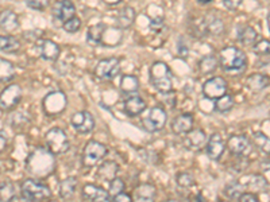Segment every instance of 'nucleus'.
I'll return each mask as SVG.
<instances>
[{
  "instance_id": "obj_11",
  "label": "nucleus",
  "mask_w": 270,
  "mask_h": 202,
  "mask_svg": "<svg viewBox=\"0 0 270 202\" xmlns=\"http://www.w3.org/2000/svg\"><path fill=\"white\" fill-rule=\"evenodd\" d=\"M224 93H227V83L221 77H212L202 85V94L208 100H216Z\"/></svg>"
},
{
  "instance_id": "obj_10",
  "label": "nucleus",
  "mask_w": 270,
  "mask_h": 202,
  "mask_svg": "<svg viewBox=\"0 0 270 202\" xmlns=\"http://www.w3.org/2000/svg\"><path fill=\"white\" fill-rule=\"evenodd\" d=\"M120 71V62L118 58H105L101 60L96 67H95V73L100 80H114L119 74Z\"/></svg>"
},
{
  "instance_id": "obj_3",
  "label": "nucleus",
  "mask_w": 270,
  "mask_h": 202,
  "mask_svg": "<svg viewBox=\"0 0 270 202\" xmlns=\"http://www.w3.org/2000/svg\"><path fill=\"white\" fill-rule=\"evenodd\" d=\"M220 65L229 73H240L246 69L248 57L238 47L230 46L220 52Z\"/></svg>"
},
{
  "instance_id": "obj_47",
  "label": "nucleus",
  "mask_w": 270,
  "mask_h": 202,
  "mask_svg": "<svg viewBox=\"0 0 270 202\" xmlns=\"http://www.w3.org/2000/svg\"><path fill=\"white\" fill-rule=\"evenodd\" d=\"M197 2L201 4H207V3H210V2H212V0H197Z\"/></svg>"
},
{
  "instance_id": "obj_36",
  "label": "nucleus",
  "mask_w": 270,
  "mask_h": 202,
  "mask_svg": "<svg viewBox=\"0 0 270 202\" xmlns=\"http://www.w3.org/2000/svg\"><path fill=\"white\" fill-rule=\"evenodd\" d=\"M254 143L257 147H259L263 153L270 154V138L262 132H255L254 134Z\"/></svg>"
},
{
  "instance_id": "obj_38",
  "label": "nucleus",
  "mask_w": 270,
  "mask_h": 202,
  "mask_svg": "<svg viewBox=\"0 0 270 202\" xmlns=\"http://www.w3.org/2000/svg\"><path fill=\"white\" fill-rule=\"evenodd\" d=\"M124 189H126V185H124L123 180H120V178H114L111 182H109V195H111V198H114L115 195H118L119 193H122V191H124Z\"/></svg>"
},
{
  "instance_id": "obj_30",
  "label": "nucleus",
  "mask_w": 270,
  "mask_h": 202,
  "mask_svg": "<svg viewBox=\"0 0 270 202\" xmlns=\"http://www.w3.org/2000/svg\"><path fill=\"white\" fill-rule=\"evenodd\" d=\"M15 77L14 65L7 60L0 58V83H8Z\"/></svg>"
},
{
  "instance_id": "obj_5",
  "label": "nucleus",
  "mask_w": 270,
  "mask_h": 202,
  "mask_svg": "<svg viewBox=\"0 0 270 202\" xmlns=\"http://www.w3.org/2000/svg\"><path fill=\"white\" fill-rule=\"evenodd\" d=\"M46 147L54 155L66 153L69 150V147H71V143H69V139H68L64 130H61V128H52L46 134Z\"/></svg>"
},
{
  "instance_id": "obj_4",
  "label": "nucleus",
  "mask_w": 270,
  "mask_h": 202,
  "mask_svg": "<svg viewBox=\"0 0 270 202\" xmlns=\"http://www.w3.org/2000/svg\"><path fill=\"white\" fill-rule=\"evenodd\" d=\"M20 193H22V198L27 201H43L50 198L52 195L50 187L48 185L35 180L23 181L20 185Z\"/></svg>"
},
{
  "instance_id": "obj_7",
  "label": "nucleus",
  "mask_w": 270,
  "mask_h": 202,
  "mask_svg": "<svg viewBox=\"0 0 270 202\" xmlns=\"http://www.w3.org/2000/svg\"><path fill=\"white\" fill-rule=\"evenodd\" d=\"M107 153H108V150L103 143L91 140V142L86 143L85 148H84L83 165L85 167H94L96 163H99L107 155Z\"/></svg>"
},
{
  "instance_id": "obj_27",
  "label": "nucleus",
  "mask_w": 270,
  "mask_h": 202,
  "mask_svg": "<svg viewBox=\"0 0 270 202\" xmlns=\"http://www.w3.org/2000/svg\"><path fill=\"white\" fill-rule=\"evenodd\" d=\"M135 20V11L131 7H124L120 10L119 15H118V26L122 29H127L134 23Z\"/></svg>"
},
{
  "instance_id": "obj_29",
  "label": "nucleus",
  "mask_w": 270,
  "mask_h": 202,
  "mask_svg": "<svg viewBox=\"0 0 270 202\" xmlns=\"http://www.w3.org/2000/svg\"><path fill=\"white\" fill-rule=\"evenodd\" d=\"M248 86L252 90L257 92V90H262L265 86L269 85V77H266L265 74H259V73H255L252 74L246 81Z\"/></svg>"
},
{
  "instance_id": "obj_8",
  "label": "nucleus",
  "mask_w": 270,
  "mask_h": 202,
  "mask_svg": "<svg viewBox=\"0 0 270 202\" xmlns=\"http://www.w3.org/2000/svg\"><path fill=\"white\" fill-rule=\"evenodd\" d=\"M66 108V96L62 92H52L43 98V109L49 116H56Z\"/></svg>"
},
{
  "instance_id": "obj_23",
  "label": "nucleus",
  "mask_w": 270,
  "mask_h": 202,
  "mask_svg": "<svg viewBox=\"0 0 270 202\" xmlns=\"http://www.w3.org/2000/svg\"><path fill=\"white\" fill-rule=\"evenodd\" d=\"M155 187L150 184L139 185L134 190V198L137 201H153L155 198Z\"/></svg>"
},
{
  "instance_id": "obj_20",
  "label": "nucleus",
  "mask_w": 270,
  "mask_h": 202,
  "mask_svg": "<svg viewBox=\"0 0 270 202\" xmlns=\"http://www.w3.org/2000/svg\"><path fill=\"white\" fill-rule=\"evenodd\" d=\"M19 26L18 16L11 10H4L0 12V29L4 31H14Z\"/></svg>"
},
{
  "instance_id": "obj_34",
  "label": "nucleus",
  "mask_w": 270,
  "mask_h": 202,
  "mask_svg": "<svg viewBox=\"0 0 270 202\" xmlns=\"http://www.w3.org/2000/svg\"><path fill=\"white\" fill-rule=\"evenodd\" d=\"M204 27H206L207 30L210 31L211 34H214V35H219V34L223 33L224 30V24H223V20H220L216 16H210V18H207L206 23H204Z\"/></svg>"
},
{
  "instance_id": "obj_1",
  "label": "nucleus",
  "mask_w": 270,
  "mask_h": 202,
  "mask_svg": "<svg viewBox=\"0 0 270 202\" xmlns=\"http://www.w3.org/2000/svg\"><path fill=\"white\" fill-rule=\"evenodd\" d=\"M53 155L54 154L49 148H43V147L34 150L30 154V157L27 158V171L37 178H46L50 175L56 167V159L53 158Z\"/></svg>"
},
{
  "instance_id": "obj_6",
  "label": "nucleus",
  "mask_w": 270,
  "mask_h": 202,
  "mask_svg": "<svg viewBox=\"0 0 270 202\" xmlns=\"http://www.w3.org/2000/svg\"><path fill=\"white\" fill-rule=\"evenodd\" d=\"M166 112L162 107H153L142 117V125L147 132H158L165 127Z\"/></svg>"
},
{
  "instance_id": "obj_16",
  "label": "nucleus",
  "mask_w": 270,
  "mask_h": 202,
  "mask_svg": "<svg viewBox=\"0 0 270 202\" xmlns=\"http://www.w3.org/2000/svg\"><path fill=\"white\" fill-rule=\"evenodd\" d=\"M83 198L85 201H96V202H103V201H109L111 195L107 190H104L103 187L96 186V185H85L83 189Z\"/></svg>"
},
{
  "instance_id": "obj_45",
  "label": "nucleus",
  "mask_w": 270,
  "mask_h": 202,
  "mask_svg": "<svg viewBox=\"0 0 270 202\" xmlns=\"http://www.w3.org/2000/svg\"><path fill=\"white\" fill-rule=\"evenodd\" d=\"M114 201H118V202H123V201H132V197L131 195L126 194L124 191H122V193H119L118 195H115L114 197Z\"/></svg>"
},
{
  "instance_id": "obj_35",
  "label": "nucleus",
  "mask_w": 270,
  "mask_h": 202,
  "mask_svg": "<svg viewBox=\"0 0 270 202\" xmlns=\"http://www.w3.org/2000/svg\"><path fill=\"white\" fill-rule=\"evenodd\" d=\"M16 198L15 187L12 184H3L0 186V201H14Z\"/></svg>"
},
{
  "instance_id": "obj_44",
  "label": "nucleus",
  "mask_w": 270,
  "mask_h": 202,
  "mask_svg": "<svg viewBox=\"0 0 270 202\" xmlns=\"http://www.w3.org/2000/svg\"><path fill=\"white\" fill-rule=\"evenodd\" d=\"M239 201L242 202H257L258 197L254 193H242V195L239 197Z\"/></svg>"
},
{
  "instance_id": "obj_37",
  "label": "nucleus",
  "mask_w": 270,
  "mask_h": 202,
  "mask_svg": "<svg viewBox=\"0 0 270 202\" xmlns=\"http://www.w3.org/2000/svg\"><path fill=\"white\" fill-rule=\"evenodd\" d=\"M224 193H226V195L229 197V198L239 199V197L242 195V193H243V186H242L240 184H236V182H234V184L229 185V186L226 187Z\"/></svg>"
},
{
  "instance_id": "obj_18",
  "label": "nucleus",
  "mask_w": 270,
  "mask_h": 202,
  "mask_svg": "<svg viewBox=\"0 0 270 202\" xmlns=\"http://www.w3.org/2000/svg\"><path fill=\"white\" fill-rule=\"evenodd\" d=\"M145 109H146V103L137 94L127 96V98L124 100V112L127 113L128 116H138Z\"/></svg>"
},
{
  "instance_id": "obj_42",
  "label": "nucleus",
  "mask_w": 270,
  "mask_h": 202,
  "mask_svg": "<svg viewBox=\"0 0 270 202\" xmlns=\"http://www.w3.org/2000/svg\"><path fill=\"white\" fill-rule=\"evenodd\" d=\"M50 0H26V4L33 10H45L49 6Z\"/></svg>"
},
{
  "instance_id": "obj_33",
  "label": "nucleus",
  "mask_w": 270,
  "mask_h": 202,
  "mask_svg": "<svg viewBox=\"0 0 270 202\" xmlns=\"http://www.w3.org/2000/svg\"><path fill=\"white\" fill-rule=\"evenodd\" d=\"M234 107V97L231 94L224 93L221 97L216 98V104H215V109L220 113L229 112Z\"/></svg>"
},
{
  "instance_id": "obj_17",
  "label": "nucleus",
  "mask_w": 270,
  "mask_h": 202,
  "mask_svg": "<svg viewBox=\"0 0 270 202\" xmlns=\"http://www.w3.org/2000/svg\"><path fill=\"white\" fill-rule=\"evenodd\" d=\"M227 147L234 155H246L250 151V142L243 135H234L229 139Z\"/></svg>"
},
{
  "instance_id": "obj_19",
  "label": "nucleus",
  "mask_w": 270,
  "mask_h": 202,
  "mask_svg": "<svg viewBox=\"0 0 270 202\" xmlns=\"http://www.w3.org/2000/svg\"><path fill=\"white\" fill-rule=\"evenodd\" d=\"M193 128V116L191 113H183L172 121V131L177 135L188 134Z\"/></svg>"
},
{
  "instance_id": "obj_22",
  "label": "nucleus",
  "mask_w": 270,
  "mask_h": 202,
  "mask_svg": "<svg viewBox=\"0 0 270 202\" xmlns=\"http://www.w3.org/2000/svg\"><path fill=\"white\" fill-rule=\"evenodd\" d=\"M118 171H119V166L115 162H104L99 167L98 176L105 182H111L117 176Z\"/></svg>"
},
{
  "instance_id": "obj_2",
  "label": "nucleus",
  "mask_w": 270,
  "mask_h": 202,
  "mask_svg": "<svg viewBox=\"0 0 270 202\" xmlns=\"http://www.w3.org/2000/svg\"><path fill=\"white\" fill-rule=\"evenodd\" d=\"M150 83L154 89L160 93H169L172 92L173 81L170 67L161 61L154 62L150 67Z\"/></svg>"
},
{
  "instance_id": "obj_15",
  "label": "nucleus",
  "mask_w": 270,
  "mask_h": 202,
  "mask_svg": "<svg viewBox=\"0 0 270 202\" xmlns=\"http://www.w3.org/2000/svg\"><path fill=\"white\" fill-rule=\"evenodd\" d=\"M226 151V143L221 138V135L214 134L211 135V138L208 139L207 143V154L212 161H219L223 154Z\"/></svg>"
},
{
  "instance_id": "obj_13",
  "label": "nucleus",
  "mask_w": 270,
  "mask_h": 202,
  "mask_svg": "<svg viewBox=\"0 0 270 202\" xmlns=\"http://www.w3.org/2000/svg\"><path fill=\"white\" fill-rule=\"evenodd\" d=\"M76 15L75 4L72 3L71 0H60L54 4L53 7V16L57 22H60L64 24L66 20Z\"/></svg>"
},
{
  "instance_id": "obj_25",
  "label": "nucleus",
  "mask_w": 270,
  "mask_h": 202,
  "mask_svg": "<svg viewBox=\"0 0 270 202\" xmlns=\"http://www.w3.org/2000/svg\"><path fill=\"white\" fill-rule=\"evenodd\" d=\"M105 26L104 24H95V26H91L86 31V41L89 45L98 46L101 45V41H103V34H104Z\"/></svg>"
},
{
  "instance_id": "obj_24",
  "label": "nucleus",
  "mask_w": 270,
  "mask_h": 202,
  "mask_svg": "<svg viewBox=\"0 0 270 202\" xmlns=\"http://www.w3.org/2000/svg\"><path fill=\"white\" fill-rule=\"evenodd\" d=\"M120 89L126 96H131V94H137L139 89V81L135 75L126 74L122 77L120 81Z\"/></svg>"
},
{
  "instance_id": "obj_32",
  "label": "nucleus",
  "mask_w": 270,
  "mask_h": 202,
  "mask_svg": "<svg viewBox=\"0 0 270 202\" xmlns=\"http://www.w3.org/2000/svg\"><path fill=\"white\" fill-rule=\"evenodd\" d=\"M218 65L219 61L215 56L202 57L201 61L199 62L200 71H201L202 74H210V73L215 71L216 70V67H218Z\"/></svg>"
},
{
  "instance_id": "obj_49",
  "label": "nucleus",
  "mask_w": 270,
  "mask_h": 202,
  "mask_svg": "<svg viewBox=\"0 0 270 202\" xmlns=\"http://www.w3.org/2000/svg\"><path fill=\"white\" fill-rule=\"evenodd\" d=\"M267 24H269V29H270V14L267 15Z\"/></svg>"
},
{
  "instance_id": "obj_48",
  "label": "nucleus",
  "mask_w": 270,
  "mask_h": 202,
  "mask_svg": "<svg viewBox=\"0 0 270 202\" xmlns=\"http://www.w3.org/2000/svg\"><path fill=\"white\" fill-rule=\"evenodd\" d=\"M104 2H107V3L112 4V3H118V2H120V0H104Z\"/></svg>"
},
{
  "instance_id": "obj_31",
  "label": "nucleus",
  "mask_w": 270,
  "mask_h": 202,
  "mask_svg": "<svg viewBox=\"0 0 270 202\" xmlns=\"http://www.w3.org/2000/svg\"><path fill=\"white\" fill-rule=\"evenodd\" d=\"M20 49V42L14 37L2 35L0 37V52L4 53H16Z\"/></svg>"
},
{
  "instance_id": "obj_21",
  "label": "nucleus",
  "mask_w": 270,
  "mask_h": 202,
  "mask_svg": "<svg viewBox=\"0 0 270 202\" xmlns=\"http://www.w3.org/2000/svg\"><path fill=\"white\" fill-rule=\"evenodd\" d=\"M207 142V135L202 130H191L187 134L185 138V143L188 147L191 148H200L204 146V143Z\"/></svg>"
},
{
  "instance_id": "obj_12",
  "label": "nucleus",
  "mask_w": 270,
  "mask_h": 202,
  "mask_svg": "<svg viewBox=\"0 0 270 202\" xmlns=\"http://www.w3.org/2000/svg\"><path fill=\"white\" fill-rule=\"evenodd\" d=\"M71 124L79 134H89L94 131L95 119L88 111H81L71 117Z\"/></svg>"
},
{
  "instance_id": "obj_26",
  "label": "nucleus",
  "mask_w": 270,
  "mask_h": 202,
  "mask_svg": "<svg viewBox=\"0 0 270 202\" xmlns=\"http://www.w3.org/2000/svg\"><path fill=\"white\" fill-rule=\"evenodd\" d=\"M76 189H77V180L71 176L66 180L61 181L60 184V195L64 199H71L75 197Z\"/></svg>"
},
{
  "instance_id": "obj_41",
  "label": "nucleus",
  "mask_w": 270,
  "mask_h": 202,
  "mask_svg": "<svg viewBox=\"0 0 270 202\" xmlns=\"http://www.w3.org/2000/svg\"><path fill=\"white\" fill-rule=\"evenodd\" d=\"M177 184L181 187H191L195 185V178L189 172H180L177 174Z\"/></svg>"
},
{
  "instance_id": "obj_43",
  "label": "nucleus",
  "mask_w": 270,
  "mask_h": 202,
  "mask_svg": "<svg viewBox=\"0 0 270 202\" xmlns=\"http://www.w3.org/2000/svg\"><path fill=\"white\" fill-rule=\"evenodd\" d=\"M243 0H223V4L227 10H236Z\"/></svg>"
},
{
  "instance_id": "obj_28",
  "label": "nucleus",
  "mask_w": 270,
  "mask_h": 202,
  "mask_svg": "<svg viewBox=\"0 0 270 202\" xmlns=\"http://www.w3.org/2000/svg\"><path fill=\"white\" fill-rule=\"evenodd\" d=\"M238 39L244 46L253 45L257 41V31L250 26L240 27L239 30H238Z\"/></svg>"
},
{
  "instance_id": "obj_40",
  "label": "nucleus",
  "mask_w": 270,
  "mask_h": 202,
  "mask_svg": "<svg viewBox=\"0 0 270 202\" xmlns=\"http://www.w3.org/2000/svg\"><path fill=\"white\" fill-rule=\"evenodd\" d=\"M62 26H64V30L66 31V33H77V31L80 30V27H81V20H80V18H77V16L75 15L73 18L66 20Z\"/></svg>"
},
{
  "instance_id": "obj_39",
  "label": "nucleus",
  "mask_w": 270,
  "mask_h": 202,
  "mask_svg": "<svg viewBox=\"0 0 270 202\" xmlns=\"http://www.w3.org/2000/svg\"><path fill=\"white\" fill-rule=\"evenodd\" d=\"M253 52L258 56H269L270 54V41L267 39H262V41L257 42L253 46Z\"/></svg>"
},
{
  "instance_id": "obj_9",
  "label": "nucleus",
  "mask_w": 270,
  "mask_h": 202,
  "mask_svg": "<svg viewBox=\"0 0 270 202\" xmlns=\"http://www.w3.org/2000/svg\"><path fill=\"white\" fill-rule=\"evenodd\" d=\"M22 98V89L16 84L8 85L6 89L0 93V109L2 111H11L19 104Z\"/></svg>"
},
{
  "instance_id": "obj_14",
  "label": "nucleus",
  "mask_w": 270,
  "mask_h": 202,
  "mask_svg": "<svg viewBox=\"0 0 270 202\" xmlns=\"http://www.w3.org/2000/svg\"><path fill=\"white\" fill-rule=\"evenodd\" d=\"M37 49L39 56L46 61H57L61 53L60 46L50 39H39L37 43Z\"/></svg>"
},
{
  "instance_id": "obj_46",
  "label": "nucleus",
  "mask_w": 270,
  "mask_h": 202,
  "mask_svg": "<svg viewBox=\"0 0 270 202\" xmlns=\"http://www.w3.org/2000/svg\"><path fill=\"white\" fill-rule=\"evenodd\" d=\"M6 146H7V139L4 138L3 135H0V153L6 148Z\"/></svg>"
}]
</instances>
